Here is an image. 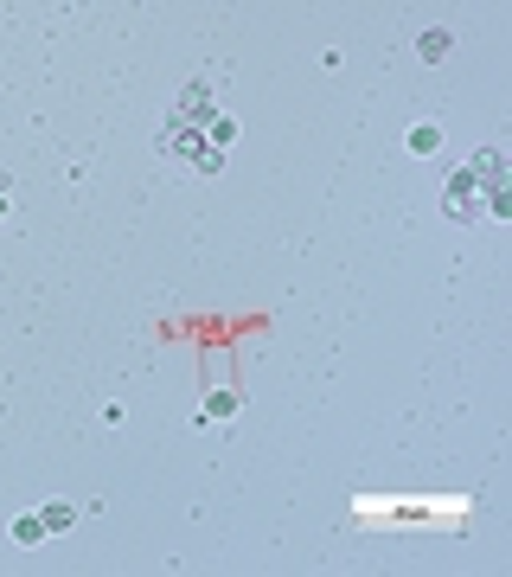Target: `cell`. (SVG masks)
<instances>
[{
  "label": "cell",
  "mask_w": 512,
  "mask_h": 577,
  "mask_svg": "<svg viewBox=\"0 0 512 577\" xmlns=\"http://www.w3.org/2000/svg\"><path fill=\"white\" fill-rule=\"evenodd\" d=\"M161 148L173 155V161H186V167H218V155H211V141H205V128H192V122H173L167 135H161Z\"/></svg>",
  "instance_id": "obj_1"
},
{
  "label": "cell",
  "mask_w": 512,
  "mask_h": 577,
  "mask_svg": "<svg viewBox=\"0 0 512 577\" xmlns=\"http://www.w3.org/2000/svg\"><path fill=\"white\" fill-rule=\"evenodd\" d=\"M442 212H449V219H480V212H487V186L474 180V174H455L449 180V193H442Z\"/></svg>",
  "instance_id": "obj_2"
},
{
  "label": "cell",
  "mask_w": 512,
  "mask_h": 577,
  "mask_svg": "<svg viewBox=\"0 0 512 577\" xmlns=\"http://www.w3.org/2000/svg\"><path fill=\"white\" fill-rule=\"evenodd\" d=\"M468 174H474L480 186H506V155H499V148H480V155L468 161Z\"/></svg>",
  "instance_id": "obj_3"
},
{
  "label": "cell",
  "mask_w": 512,
  "mask_h": 577,
  "mask_svg": "<svg viewBox=\"0 0 512 577\" xmlns=\"http://www.w3.org/2000/svg\"><path fill=\"white\" fill-rule=\"evenodd\" d=\"M180 122H211V90L192 84V90L180 97Z\"/></svg>",
  "instance_id": "obj_4"
},
{
  "label": "cell",
  "mask_w": 512,
  "mask_h": 577,
  "mask_svg": "<svg viewBox=\"0 0 512 577\" xmlns=\"http://www.w3.org/2000/svg\"><path fill=\"white\" fill-rule=\"evenodd\" d=\"M39 520H45V533H64V526H78V507H70V500H51V507H39Z\"/></svg>",
  "instance_id": "obj_5"
},
{
  "label": "cell",
  "mask_w": 512,
  "mask_h": 577,
  "mask_svg": "<svg viewBox=\"0 0 512 577\" xmlns=\"http://www.w3.org/2000/svg\"><path fill=\"white\" fill-rule=\"evenodd\" d=\"M199 417H211V423H231V417H237V392H211Z\"/></svg>",
  "instance_id": "obj_6"
},
{
  "label": "cell",
  "mask_w": 512,
  "mask_h": 577,
  "mask_svg": "<svg viewBox=\"0 0 512 577\" xmlns=\"http://www.w3.org/2000/svg\"><path fill=\"white\" fill-rule=\"evenodd\" d=\"M435 148H442V128H435V122H416V128H410V155H435Z\"/></svg>",
  "instance_id": "obj_7"
},
{
  "label": "cell",
  "mask_w": 512,
  "mask_h": 577,
  "mask_svg": "<svg viewBox=\"0 0 512 577\" xmlns=\"http://www.w3.org/2000/svg\"><path fill=\"white\" fill-rule=\"evenodd\" d=\"M39 539H45V520H39V514L14 520V545H39Z\"/></svg>",
  "instance_id": "obj_8"
},
{
  "label": "cell",
  "mask_w": 512,
  "mask_h": 577,
  "mask_svg": "<svg viewBox=\"0 0 512 577\" xmlns=\"http://www.w3.org/2000/svg\"><path fill=\"white\" fill-rule=\"evenodd\" d=\"M416 52H423L429 64H435V58H449V33H423V39H416Z\"/></svg>",
  "instance_id": "obj_9"
},
{
  "label": "cell",
  "mask_w": 512,
  "mask_h": 577,
  "mask_svg": "<svg viewBox=\"0 0 512 577\" xmlns=\"http://www.w3.org/2000/svg\"><path fill=\"white\" fill-rule=\"evenodd\" d=\"M0 219H7V180H0Z\"/></svg>",
  "instance_id": "obj_10"
}]
</instances>
